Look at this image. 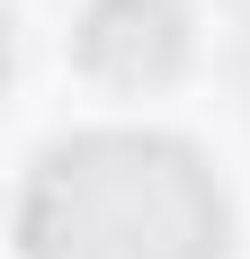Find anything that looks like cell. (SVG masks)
Listing matches in <instances>:
<instances>
[{
  "label": "cell",
  "instance_id": "cell-1",
  "mask_svg": "<svg viewBox=\"0 0 250 259\" xmlns=\"http://www.w3.org/2000/svg\"><path fill=\"white\" fill-rule=\"evenodd\" d=\"M27 259H224V188L170 134H72L27 170Z\"/></svg>",
  "mask_w": 250,
  "mask_h": 259
},
{
  "label": "cell",
  "instance_id": "cell-2",
  "mask_svg": "<svg viewBox=\"0 0 250 259\" xmlns=\"http://www.w3.org/2000/svg\"><path fill=\"white\" fill-rule=\"evenodd\" d=\"M179 54H188L179 0H90V18H80V63L99 80H116V90L170 80Z\"/></svg>",
  "mask_w": 250,
  "mask_h": 259
}]
</instances>
